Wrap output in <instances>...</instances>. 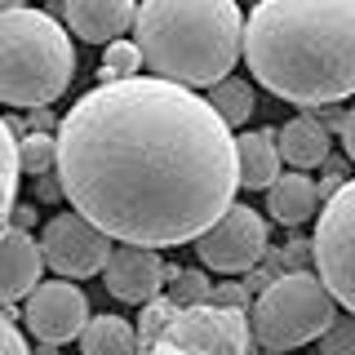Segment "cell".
I'll list each match as a JSON object with an SVG mask.
<instances>
[{"instance_id": "5bb4252c", "label": "cell", "mask_w": 355, "mask_h": 355, "mask_svg": "<svg viewBox=\"0 0 355 355\" xmlns=\"http://www.w3.org/2000/svg\"><path fill=\"white\" fill-rule=\"evenodd\" d=\"M236 160H240V187L249 191H271L280 178V138L275 129H253L236 138Z\"/></svg>"}, {"instance_id": "e0dca14e", "label": "cell", "mask_w": 355, "mask_h": 355, "mask_svg": "<svg viewBox=\"0 0 355 355\" xmlns=\"http://www.w3.org/2000/svg\"><path fill=\"white\" fill-rule=\"evenodd\" d=\"M85 355H138V329L125 315H94L80 333Z\"/></svg>"}, {"instance_id": "d6986e66", "label": "cell", "mask_w": 355, "mask_h": 355, "mask_svg": "<svg viewBox=\"0 0 355 355\" xmlns=\"http://www.w3.org/2000/svg\"><path fill=\"white\" fill-rule=\"evenodd\" d=\"M164 288H169V302L191 311V306H214V280H209L200 266H164Z\"/></svg>"}, {"instance_id": "4fadbf2b", "label": "cell", "mask_w": 355, "mask_h": 355, "mask_svg": "<svg viewBox=\"0 0 355 355\" xmlns=\"http://www.w3.org/2000/svg\"><path fill=\"white\" fill-rule=\"evenodd\" d=\"M133 18H138V5H129V0H67L62 5V22L89 44L125 40Z\"/></svg>"}, {"instance_id": "7c38bea8", "label": "cell", "mask_w": 355, "mask_h": 355, "mask_svg": "<svg viewBox=\"0 0 355 355\" xmlns=\"http://www.w3.org/2000/svg\"><path fill=\"white\" fill-rule=\"evenodd\" d=\"M40 271H44V253L40 240H31V231H14L9 227L0 236V311L9 302H27L40 288Z\"/></svg>"}, {"instance_id": "8992f818", "label": "cell", "mask_w": 355, "mask_h": 355, "mask_svg": "<svg viewBox=\"0 0 355 355\" xmlns=\"http://www.w3.org/2000/svg\"><path fill=\"white\" fill-rule=\"evenodd\" d=\"M311 249H315L320 284L333 293V302L355 315V178H347L320 205Z\"/></svg>"}, {"instance_id": "44dd1931", "label": "cell", "mask_w": 355, "mask_h": 355, "mask_svg": "<svg viewBox=\"0 0 355 355\" xmlns=\"http://www.w3.org/2000/svg\"><path fill=\"white\" fill-rule=\"evenodd\" d=\"M18 164L31 178L53 173L58 169V133H22L18 138Z\"/></svg>"}, {"instance_id": "d4e9b609", "label": "cell", "mask_w": 355, "mask_h": 355, "mask_svg": "<svg viewBox=\"0 0 355 355\" xmlns=\"http://www.w3.org/2000/svg\"><path fill=\"white\" fill-rule=\"evenodd\" d=\"M0 355H31L27 338L18 333V324H14V315H9V311H0Z\"/></svg>"}, {"instance_id": "603a6c76", "label": "cell", "mask_w": 355, "mask_h": 355, "mask_svg": "<svg viewBox=\"0 0 355 355\" xmlns=\"http://www.w3.org/2000/svg\"><path fill=\"white\" fill-rule=\"evenodd\" d=\"M320 355H355V315H338L320 338Z\"/></svg>"}, {"instance_id": "f1b7e54d", "label": "cell", "mask_w": 355, "mask_h": 355, "mask_svg": "<svg viewBox=\"0 0 355 355\" xmlns=\"http://www.w3.org/2000/svg\"><path fill=\"white\" fill-rule=\"evenodd\" d=\"M342 147H347V155H351V160H355V107L347 111V116H342Z\"/></svg>"}, {"instance_id": "6da1fadb", "label": "cell", "mask_w": 355, "mask_h": 355, "mask_svg": "<svg viewBox=\"0 0 355 355\" xmlns=\"http://www.w3.org/2000/svg\"><path fill=\"white\" fill-rule=\"evenodd\" d=\"M58 182L107 240L169 249L236 205V133L209 98L155 76L98 85L58 125Z\"/></svg>"}, {"instance_id": "cb8c5ba5", "label": "cell", "mask_w": 355, "mask_h": 355, "mask_svg": "<svg viewBox=\"0 0 355 355\" xmlns=\"http://www.w3.org/2000/svg\"><path fill=\"white\" fill-rule=\"evenodd\" d=\"M275 262H280V271H311L315 266V249H311V240H288L284 258H275Z\"/></svg>"}, {"instance_id": "4316f807", "label": "cell", "mask_w": 355, "mask_h": 355, "mask_svg": "<svg viewBox=\"0 0 355 355\" xmlns=\"http://www.w3.org/2000/svg\"><path fill=\"white\" fill-rule=\"evenodd\" d=\"M58 125L62 120H53L49 111H27V129L31 133H58Z\"/></svg>"}, {"instance_id": "83f0119b", "label": "cell", "mask_w": 355, "mask_h": 355, "mask_svg": "<svg viewBox=\"0 0 355 355\" xmlns=\"http://www.w3.org/2000/svg\"><path fill=\"white\" fill-rule=\"evenodd\" d=\"M36 196H40V200H58V196H62L58 173H44V178H36Z\"/></svg>"}, {"instance_id": "8fae6325", "label": "cell", "mask_w": 355, "mask_h": 355, "mask_svg": "<svg viewBox=\"0 0 355 355\" xmlns=\"http://www.w3.org/2000/svg\"><path fill=\"white\" fill-rule=\"evenodd\" d=\"M164 262L155 249H138V244H120V249H111V262L103 271L107 280V293L116 297V302H129V306H147L160 297V288L169 284L164 280Z\"/></svg>"}, {"instance_id": "4dcf8cb0", "label": "cell", "mask_w": 355, "mask_h": 355, "mask_svg": "<svg viewBox=\"0 0 355 355\" xmlns=\"http://www.w3.org/2000/svg\"><path fill=\"white\" fill-rule=\"evenodd\" d=\"M142 355H182V351H178V347H169V342H155V347H147Z\"/></svg>"}, {"instance_id": "5b68a950", "label": "cell", "mask_w": 355, "mask_h": 355, "mask_svg": "<svg viewBox=\"0 0 355 355\" xmlns=\"http://www.w3.org/2000/svg\"><path fill=\"white\" fill-rule=\"evenodd\" d=\"M338 320V302L315 271H284L275 284H266L253 297L249 329L262 355L297 351L306 342H320Z\"/></svg>"}, {"instance_id": "ac0fdd59", "label": "cell", "mask_w": 355, "mask_h": 355, "mask_svg": "<svg viewBox=\"0 0 355 355\" xmlns=\"http://www.w3.org/2000/svg\"><path fill=\"white\" fill-rule=\"evenodd\" d=\"M18 178H22V164H18V133L0 116V236L9 231L14 222V209H18Z\"/></svg>"}, {"instance_id": "9a60e30c", "label": "cell", "mask_w": 355, "mask_h": 355, "mask_svg": "<svg viewBox=\"0 0 355 355\" xmlns=\"http://www.w3.org/2000/svg\"><path fill=\"white\" fill-rule=\"evenodd\" d=\"M320 187L311 182L306 173H280L275 187L266 191V214H271L280 227H302V222L320 218Z\"/></svg>"}, {"instance_id": "ba28073f", "label": "cell", "mask_w": 355, "mask_h": 355, "mask_svg": "<svg viewBox=\"0 0 355 355\" xmlns=\"http://www.w3.org/2000/svg\"><path fill=\"white\" fill-rule=\"evenodd\" d=\"M196 253L209 271L218 275H249L258 271V262L271 253V240H266V222L258 209L249 205H231L205 236L196 240Z\"/></svg>"}, {"instance_id": "52a82bcc", "label": "cell", "mask_w": 355, "mask_h": 355, "mask_svg": "<svg viewBox=\"0 0 355 355\" xmlns=\"http://www.w3.org/2000/svg\"><path fill=\"white\" fill-rule=\"evenodd\" d=\"M155 342H169V347H178L182 355H253L249 311H227V306L178 311Z\"/></svg>"}, {"instance_id": "277c9868", "label": "cell", "mask_w": 355, "mask_h": 355, "mask_svg": "<svg viewBox=\"0 0 355 355\" xmlns=\"http://www.w3.org/2000/svg\"><path fill=\"white\" fill-rule=\"evenodd\" d=\"M76 76V49L67 27L44 9L0 5V103L44 111Z\"/></svg>"}, {"instance_id": "f546056e", "label": "cell", "mask_w": 355, "mask_h": 355, "mask_svg": "<svg viewBox=\"0 0 355 355\" xmlns=\"http://www.w3.org/2000/svg\"><path fill=\"white\" fill-rule=\"evenodd\" d=\"M14 231H27V227H36V205H18L14 209V222H9Z\"/></svg>"}, {"instance_id": "7a4b0ae2", "label": "cell", "mask_w": 355, "mask_h": 355, "mask_svg": "<svg viewBox=\"0 0 355 355\" xmlns=\"http://www.w3.org/2000/svg\"><path fill=\"white\" fill-rule=\"evenodd\" d=\"M244 58L284 103L355 98V0H262L244 18Z\"/></svg>"}, {"instance_id": "1f68e13d", "label": "cell", "mask_w": 355, "mask_h": 355, "mask_svg": "<svg viewBox=\"0 0 355 355\" xmlns=\"http://www.w3.org/2000/svg\"><path fill=\"white\" fill-rule=\"evenodd\" d=\"M36 355H58V351H53V347H44V342H40V347H36Z\"/></svg>"}, {"instance_id": "ffe728a7", "label": "cell", "mask_w": 355, "mask_h": 355, "mask_svg": "<svg viewBox=\"0 0 355 355\" xmlns=\"http://www.w3.org/2000/svg\"><path fill=\"white\" fill-rule=\"evenodd\" d=\"M209 107L218 111V120H222L227 129H240L258 103H253L249 80H240V76H227L222 85H214V94H209Z\"/></svg>"}, {"instance_id": "9c48e42d", "label": "cell", "mask_w": 355, "mask_h": 355, "mask_svg": "<svg viewBox=\"0 0 355 355\" xmlns=\"http://www.w3.org/2000/svg\"><path fill=\"white\" fill-rule=\"evenodd\" d=\"M40 253L44 266L58 271V280H89V275H103L111 262V240L94 227L89 218L71 214H53L40 231Z\"/></svg>"}, {"instance_id": "3957f363", "label": "cell", "mask_w": 355, "mask_h": 355, "mask_svg": "<svg viewBox=\"0 0 355 355\" xmlns=\"http://www.w3.org/2000/svg\"><path fill=\"white\" fill-rule=\"evenodd\" d=\"M133 44L155 80L214 89L244 53V14L231 0H147L133 18Z\"/></svg>"}, {"instance_id": "30bf717a", "label": "cell", "mask_w": 355, "mask_h": 355, "mask_svg": "<svg viewBox=\"0 0 355 355\" xmlns=\"http://www.w3.org/2000/svg\"><path fill=\"white\" fill-rule=\"evenodd\" d=\"M22 320L36 333V342L44 347H58V342L80 338L89 315V297L80 293V284L71 280H40V288L22 302Z\"/></svg>"}, {"instance_id": "7402d4cb", "label": "cell", "mask_w": 355, "mask_h": 355, "mask_svg": "<svg viewBox=\"0 0 355 355\" xmlns=\"http://www.w3.org/2000/svg\"><path fill=\"white\" fill-rule=\"evenodd\" d=\"M138 71H142V53H138V44H133V40H116V44H107V53H103V85L138 80Z\"/></svg>"}, {"instance_id": "484cf974", "label": "cell", "mask_w": 355, "mask_h": 355, "mask_svg": "<svg viewBox=\"0 0 355 355\" xmlns=\"http://www.w3.org/2000/svg\"><path fill=\"white\" fill-rule=\"evenodd\" d=\"M214 306L244 311L249 306V284H214Z\"/></svg>"}, {"instance_id": "2e32d148", "label": "cell", "mask_w": 355, "mask_h": 355, "mask_svg": "<svg viewBox=\"0 0 355 355\" xmlns=\"http://www.w3.org/2000/svg\"><path fill=\"white\" fill-rule=\"evenodd\" d=\"M275 138H280V160L293 164V173H306L329 160V129L315 116L284 120V129H275Z\"/></svg>"}]
</instances>
